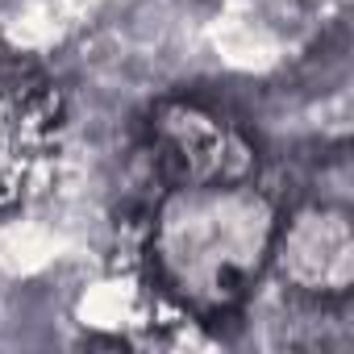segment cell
<instances>
[{"instance_id":"cell-3","label":"cell","mask_w":354,"mask_h":354,"mask_svg":"<svg viewBox=\"0 0 354 354\" xmlns=\"http://www.w3.org/2000/svg\"><path fill=\"white\" fill-rule=\"evenodd\" d=\"M283 275L300 283V292L342 296L354 279V242L342 209H304L283 234Z\"/></svg>"},{"instance_id":"cell-1","label":"cell","mask_w":354,"mask_h":354,"mask_svg":"<svg viewBox=\"0 0 354 354\" xmlns=\"http://www.w3.org/2000/svg\"><path fill=\"white\" fill-rule=\"evenodd\" d=\"M275 213L254 188L184 184L171 192L154 221V263L175 296L201 313L230 308L246 296L267 263Z\"/></svg>"},{"instance_id":"cell-2","label":"cell","mask_w":354,"mask_h":354,"mask_svg":"<svg viewBox=\"0 0 354 354\" xmlns=\"http://www.w3.org/2000/svg\"><path fill=\"white\" fill-rule=\"evenodd\" d=\"M55 142L59 100L17 71H0V209L30 192Z\"/></svg>"}]
</instances>
